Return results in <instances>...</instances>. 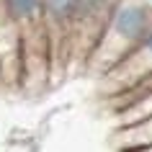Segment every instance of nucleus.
Returning a JSON list of instances; mask_svg holds the SVG:
<instances>
[{
  "instance_id": "nucleus-1",
  "label": "nucleus",
  "mask_w": 152,
  "mask_h": 152,
  "mask_svg": "<svg viewBox=\"0 0 152 152\" xmlns=\"http://www.w3.org/2000/svg\"><path fill=\"white\" fill-rule=\"evenodd\" d=\"M152 28V10L139 0L116 3L106 21L101 36L93 44L90 62L108 72L116 62H121Z\"/></svg>"
},
{
  "instance_id": "nucleus-2",
  "label": "nucleus",
  "mask_w": 152,
  "mask_h": 152,
  "mask_svg": "<svg viewBox=\"0 0 152 152\" xmlns=\"http://www.w3.org/2000/svg\"><path fill=\"white\" fill-rule=\"evenodd\" d=\"M147 77H152V28L121 62H116L111 70L106 72V83L119 96L129 93L132 88H137Z\"/></svg>"
},
{
  "instance_id": "nucleus-3",
  "label": "nucleus",
  "mask_w": 152,
  "mask_h": 152,
  "mask_svg": "<svg viewBox=\"0 0 152 152\" xmlns=\"http://www.w3.org/2000/svg\"><path fill=\"white\" fill-rule=\"evenodd\" d=\"M116 144L121 152H137L152 147V116L139 119L134 124H124L116 132Z\"/></svg>"
},
{
  "instance_id": "nucleus-4",
  "label": "nucleus",
  "mask_w": 152,
  "mask_h": 152,
  "mask_svg": "<svg viewBox=\"0 0 152 152\" xmlns=\"http://www.w3.org/2000/svg\"><path fill=\"white\" fill-rule=\"evenodd\" d=\"M0 8L13 26H28L44 18V0H0Z\"/></svg>"
},
{
  "instance_id": "nucleus-5",
  "label": "nucleus",
  "mask_w": 152,
  "mask_h": 152,
  "mask_svg": "<svg viewBox=\"0 0 152 152\" xmlns=\"http://www.w3.org/2000/svg\"><path fill=\"white\" fill-rule=\"evenodd\" d=\"M75 8H77V0H44V18L52 23L72 26Z\"/></svg>"
},
{
  "instance_id": "nucleus-6",
  "label": "nucleus",
  "mask_w": 152,
  "mask_h": 152,
  "mask_svg": "<svg viewBox=\"0 0 152 152\" xmlns=\"http://www.w3.org/2000/svg\"><path fill=\"white\" fill-rule=\"evenodd\" d=\"M147 116H152V93H147V96L137 98V101H132V103H126V106L119 108L121 126H124V124H134V121H139V119H147Z\"/></svg>"
},
{
  "instance_id": "nucleus-7",
  "label": "nucleus",
  "mask_w": 152,
  "mask_h": 152,
  "mask_svg": "<svg viewBox=\"0 0 152 152\" xmlns=\"http://www.w3.org/2000/svg\"><path fill=\"white\" fill-rule=\"evenodd\" d=\"M137 152H152V147H147V150H137Z\"/></svg>"
},
{
  "instance_id": "nucleus-8",
  "label": "nucleus",
  "mask_w": 152,
  "mask_h": 152,
  "mask_svg": "<svg viewBox=\"0 0 152 152\" xmlns=\"http://www.w3.org/2000/svg\"><path fill=\"white\" fill-rule=\"evenodd\" d=\"M150 3H152V0H150Z\"/></svg>"
}]
</instances>
